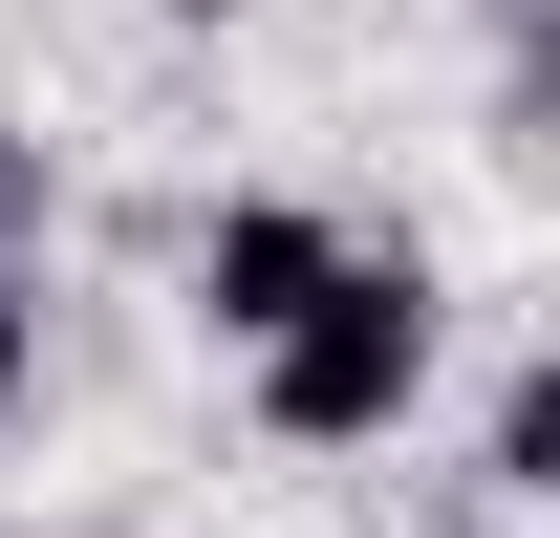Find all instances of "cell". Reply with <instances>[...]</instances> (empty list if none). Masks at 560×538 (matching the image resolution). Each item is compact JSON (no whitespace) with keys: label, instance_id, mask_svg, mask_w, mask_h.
I'll return each mask as SVG.
<instances>
[{"label":"cell","instance_id":"8992f818","mask_svg":"<svg viewBox=\"0 0 560 538\" xmlns=\"http://www.w3.org/2000/svg\"><path fill=\"white\" fill-rule=\"evenodd\" d=\"M173 22H237V0H173Z\"/></svg>","mask_w":560,"mask_h":538},{"label":"cell","instance_id":"277c9868","mask_svg":"<svg viewBox=\"0 0 560 538\" xmlns=\"http://www.w3.org/2000/svg\"><path fill=\"white\" fill-rule=\"evenodd\" d=\"M44 215H66V151H44V130H0V259H44Z\"/></svg>","mask_w":560,"mask_h":538},{"label":"cell","instance_id":"52a82bcc","mask_svg":"<svg viewBox=\"0 0 560 538\" xmlns=\"http://www.w3.org/2000/svg\"><path fill=\"white\" fill-rule=\"evenodd\" d=\"M495 22H539V0H495Z\"/></svg>","mask_w":560,"mask_h":538},{"label":"cell","instance_id":"7a4b0ae2","mask_svg":"<svg viewBox=\"0 0 560 538\" xmlns=\"http://www.w3.org/2000/svg\"><path fill=\"white\" fill-rule=\"evenodd\" d=\"M324 259H346L324 195H215V215H195V324H215V344H280L302 302H324Z\"/></svg>","mask_w":560,"mask_h":538},{"label":"cell","instance_id":"6da1fadb","mask_svg":"<svg viewBox=\"0 0 560 538\" xmlns=\"http://www.w3.org/2000/svg\"><path fill=\"white\" fill-rule=\"evenodd\" d=\"M431 344H453V280H431L410 237H388V259L346 237L324 302H302L280 344H237V366H259V431H280V453H388V431L431 409Z\"/></svg>","mask_w":560,"mask_h":538},{"label":"cell","instance_id":"5b68a950","mask_svg":"<svg viewBox=\"0 0 560 538\" xmlns=\"http://www.w3.org/2000/svg\"><path fill=\"white\" fill-rule=\"evenodd\" d=\"M22 388H44V259H0V431H22Z\"/></svg>","mask_w":560,"mask_h":538},{"label":"cell","instance_id":"3957f363","mask_svg":"<svg viewBox=\"0 0 560 538\" xmlns=\"http://www.w3.org/2000/svg\"><path fill=\"white\" fill-rule=\"evenodd\" d=\"M495 495H560V366L495 388Z\"/></svg>","mask_w":560,"mask_h":538}]
</instances>
